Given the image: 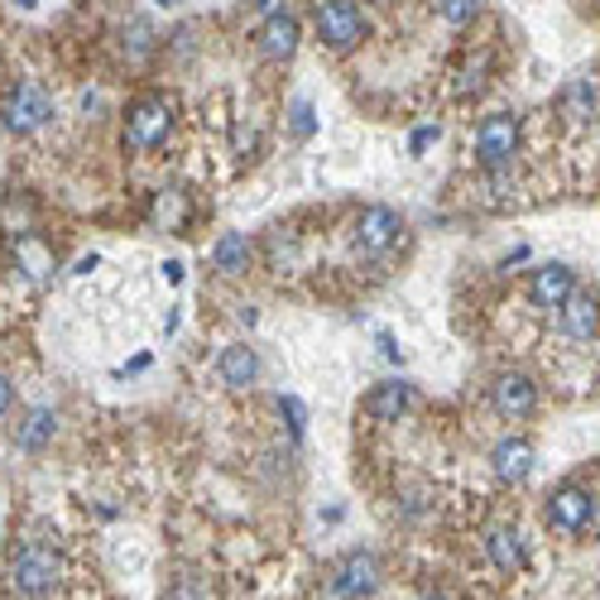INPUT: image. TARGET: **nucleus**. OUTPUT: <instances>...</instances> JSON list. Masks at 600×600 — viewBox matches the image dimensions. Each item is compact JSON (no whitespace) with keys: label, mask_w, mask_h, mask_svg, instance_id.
Listing matches in <instances>:
<instances>
[{"label":"nucleus","mask_w":600,"mask_h":600,"mask_svg":"<svg viewBox=\"0 0 600 600\" xmlns=\"http://www.w3.org/2000/svg\"><path fill=\"white\" fill-rule=\"evenodd\" d=\"M279 414H288V428H294V437H303V423H307L303 404L298 399H279Z\"/></svg>","instance_id":"obj_24"},{"label":"nucleus","mask_w":600,"mask_h":600,"mask_svg":"<svg viewBox=\"0 0 600 600\" xmlns=\"http://www.w3.org/2000/svg\"><path fill=\"white\" fill-rule=\"evenodd\" d=\"M260 53L274 58V63L298 53V20L294 14H270L265 29H260Z\"/></svg>","instance_id":"obj_15"},{"label":"nucleus","mask_w":600,"mask_h":600,"mask_svg":"<svg viewBox=\"0 0 600 600\" xmlns=\"http://www.w3.org/2000/svg\"><path fill=\"white\" fill-rule=\"evenodd\" d=\"M562 111L572 115L577 125L596 121V82H591V78H577V82H567V92H562Z\"/></svg>","instance_id":"obj_18"},{"label":"nucleus","mask_w":600,"mask_h":600,"mask_svg":"<svg viewBox=\"0 0 600 600\" xmlns=\"http://www.w3.org/2000/svg\"><path fill=\"white\" fill-rule=\"evenodd\" d=\"M423 600H447V596H423Z\"/></svg>","instance_id":"obj_28"},{"label":"nucleus","mask_w":600,"mask_h":600,"mask_svg":"<svg viewBox=\"0 0 600 600\" xmlns=\"http://www.w3.org/2000/svg\"><path fill=\"white\" fill-rule=\"evenodd\" d=\"M548 523L558 533H567V538H577V533H587V529H596V495L591 490H581V486H562V490H552L548 495Z\"/></svg>","instance_id":"obj_7"},{"label":"nucleus","mask_w":600,"mask_h":600,"mask_svg":"<svg viewBox=\"0 0 600 600\" xmlns=\"http://www.w3.org/2000/svg\"><path fill=\"white\" fill-rule=\"evenodd\" d=\"M317 130V121H313V106H307V101H294V135L298 140H307Z\"/></svg>","instance_id":"obj_23"},{"label":"nucleus","mask_w":600,"mask_h":600,"mask_svg":"<svg viewBox=\"0 0 600 600\" xmlns=\"http://www.w3.org/2000/svg\"><path fill=\"white\" fill-rule=\"evenodd\" d=\"M317 34L332 53H350L365 39V14L356 0H317Z\"/></svg>","instance_id":"obj_5"},{"label":"nucleus","mask_w":600,"mask_h":600,"mask_svg":"<svg viewBox=\"0 0 600 600\" xmlns=\"http://www.w3.org/2000/svg\"><path fill=\"white\" fill-rule=\"evenodd\" d=\"M10 577L24 600H49L58 591V581H63V558L49 543H24L10 562Z\"/></svg>","instance_id":"obj_1"},{"label":"nucleus","mask_w":600,"mask_h":600,"mask_svg":"<svg viewBox=\"0 0 600 600\" xmlns=\"http://www.w3.org/2000/svg\"><path fill=\"white\" fill-rule=\"evenodd\" d=\"M486 552H490L495 572L515 577L519 567H523V538H519V529H490L486 533Z\"/></svg>","instance_id":"obj_17"},{"label":"nucleus","mask_w":600,"mask_h":600,"mask_svg":"<svg viewBox=\"0 0 600 600\" xmlns=\"http://www.w3.org/2000/svg\"><path fill=\"white\" fill-rule=\"evenodd\" d=\"M433 140H437V130H433V125H423V130H418V135H414V154H423V150H428V144H433Z\"/></svg>","instance_id":"obj_26"},{"label":"nucleus","mask_w":600,"mask_h":600,"mask_svg":"<svg viewBox=\"0 0 600 600\" xmlns=\"http://www.w3.org/2000/svg\"><path fill=\"white\" fill-rule=\"evenodd\" d=\"M53 437V408H34V414L24 418V428H20V437H14V443H20L24 451H39L43 443H49Z\"/></svg>","instance_id":"obj_19"},{"label":"nucleus","mask_w":600,"mask_h":600,"mask_svg":"<svg viewBox=\"0 0 600 600\" xmlns=\"http://www.w3.org/2000/svg\"><path fill=\"white\" fill-rule=\"evenodd\" d=\"M255 6L265 10V14H279V0H255Z\"/></svg>","instance_id":"obj_27"},{"label":"nucleus","mask_w":600,"mask_h":600,"mask_svg":"<svg viewBox=\"0 0 600 600\" xmlns=\"http://www.w3.org/2000/svg\"><path fill=\"white\" fill-rule=\"evenodd\" d=\"M0 115H6V125L14 130V135H34V130H43L53 121V96L43 92L39 82H14L6 92Z\"/></svg>","instance_id":"obj_3"},{"label":"nucleus","mask_w":600,"mask_h":600,"mask_svg":"<svg viewBox=\"0 0 600 600\" xmlns=\"http://www.w3.org/2000/svg\"><path fill=\"white\" fill-rule=\"evenodd\" d=\"M379 591V562L375 552H346L327 577V596L332 600H365Z\"/></svg>","instance_id":"obj_6"},{"label":"nucleus","mask_w":600,"mask_h":600,"mask_svg":"<svg viewBox=\"0 0 600 600\" xmlns=\"http://www.w3.org/2000/svg\"><path fill=\"white\" fill-rule=\"evenodd\" d=\"M433 6H437V20L451 24V29L471 24L476 14H480V0H433Z\"/></svg>","instance_id":"obj_20"},{"label":"nucleus","mask_w":600,"mask_h":600,"mask_svg":"<svg viewBox=\"0 0 600 600\" xmlns=\"http://www.w3.org/2000/svg\"><path fill=\"white\" fill-rule=\"evenodd\" d=\"M212 265L226 274V279H241L245 270H251V241H245V231H222L212 245Z\"/></svg>","instance_id":"obj_16"},{"label":"nucleus","mask_w":600,"mask_h":600,"mask_svg":"<svg viewBox=\"0 0 600 600\" xmlns=\"http://www.w3.org/2000/svg\"><path fill=\"white\" fill-rule=\"evenodd\" d=\"M408 399H414V389L404 385V379H385V385H375L370 394H365V414H370L375 423H399V414L408 408Z\"/></svg>","instance_id":"obj_14"},{"label":"nucleus","mask_w":600,"mask_h":600,"mask_svg":"<svg viewBox=\"0 0 600 600\" xmlns=\"http://www.w3.org/2000/svg\"><path fill=\"white\" fill-rule=\"evenodd\" d=\"M164 600H212V596H207V587H197L193 577H183V581H173V591Z\"/></svg>","instance_id":"obj_22"},{"label":"nucleus","mask_w":600,"mask_h":600,"mask_svg":"<svg viewBox=\"0 0 600 600\" xmlns=\"http://www.w3.org/2000/svg\"><path fill=\"white\" fill-rule=\"evenodd\" d=\"M562 336L572 346H596V294H572L562 307Z\"/></svg>","instance_id":"obj_12"},{"label":"nucleus","mask_w":600,"mask_h":600,"mask_svg":"<svg viewBox=\"0 0 600 600\" xmlns=\"http://www.w3.org/2000/svg\"><path fill=\"white\" fill-rule=\"evenodd\" d=\"M169 130H173V106L164 96H144L125 115V150L150 154V150H159V144L169 140Z\"/></svg>","instance_id":"obj_2"},{"label":"nucleus","mask_w":600,"mask_h":600,"mask_svg":"<svg viewBox=\"0 0 600 600\" xmlns=\"http://www.w3.org/2000/svg\"><path fill=\"white\" fill-rule=\"evenodd\" d=\"M216 375H222V385L226 389H251L255 379H260V356H255V346H226L222 356H216Z\"/></svg>","instance_id":"obj_13"},{"label":"nucleus","mask_w":600,"mask_h":600,"mask_svg":"<svg viewBox=\"0 0 600 600\" xmlns=\"http://www.w3.org/2000/svg\"><path fill=\"white\" fill-rule=\"evenodd\" d=\"M486 72H490V58H486V53H480V58H471V63L461 68V78H457V92H461V96L480 92V87H486Z\"/></svg>","instance_id":"obj_21"},{"label":"nucleus","mask_w":600,"mask_h":600,"mask_svg":"<svg viewBox=\"0 0 600 600\" xmlns=\"http://www.w3.org/2000/svg\"><path fill=\"white\" fill-rule=\"evenodd\" d=\"M159 6H173V0H159Z\"/></svg>","instance_id":"obj_30"},{"label":"nucleus","mask_w":600,"mask_h":600,"mask_svg":"<svg viewBox=\"0 0 600 600\" xmlns=\"http://www.w3.org/2000/svg\"><path fill=\"white\" fill-rule=\"evenodd\" d=\"M515 150H519V115H509V111L486 115L476 130V164L480 169H509L515 164Z\"/></svg>","instance_id":"obj_4"},{"label":"nucleus","mask_w":600,"mask_h":600,"mask_svg":"<svg viewBox=\"0 0 600 600\" xmlns=\"http://www.w3.org/2000/svg\"><path fill=\"white\" fill-rule=\"evenodd\" d=\"M490 404H495V414H500L505 423H523V418H533V408H538V385L529 375L509 370V375H500L490 385Z\"/></svg>","instance_id":"obj_8"},{"label":"nucleus","mask_w":600,"mask_h":600,"mask_svg":"<svg viewBox=\"0 0 600 600\" xmlns=\"http://www.w3.org/2000/svg\"><path fill=\"white\" fill-rule=\"evenodd\" d=\"M20 6H34V0H20Z\"/></svg>","instance_id":"obj_29"},{"label":"nucleus","mask_w":600,"mask_h":600,"mask_svg":"<svg viewBox=\"0 0 600 600\" xmlns=\"http://www.w3.org/2000/svg\"><path fill=\"white\" fill-rule=\"evenodd\" d=\"M399 212H389V207H365L360 212V222H356V251L360 255H385L394 241H399Z\"/></svg>","instance_id":"obj_9"},{"label":"nucleus","mask_w":600,"mask_h":600,"mask_svg":"<svg viewBox=\"0 0 600 600\" xmlns=\"http://www.w3.org/2000/svg\"><path fill=\"white\" fill-rule=\"evenodd\" d=\"M577 294V274L567 270V265H538L533 270V279H529V303L533 307H562L567 298Z\"/></svg>","instance_id":"obj_10"},{"label":"nucleus","mask_w":600,"mask_h":600,"mask_svg":"<svg viewBox=\"0 0 600 600\" xmlns=\"http://www.w3.org/2000/svg\"><path fill=\"white\" fill-rule=\"evenodd\" d=\"M10 408H14V385H10L6 375H0V418H6Z\"/></svg>","instance_id":"obj_25"},{"label":"nucleus","mask_w":600,"mask_h":600,"mask_svg":"<svg viewBox=\"0 0 600 600\" xmlns=\"http://www.w3.org/2000/svg\"><path fill=\"white\" fill-rule=\"evenodd\" d=\"M490 466L505 486H523V480L533 476V443L529 437H505V443H495Z\"/></svg>","instance_id":"obj_11"}]
</instances>
